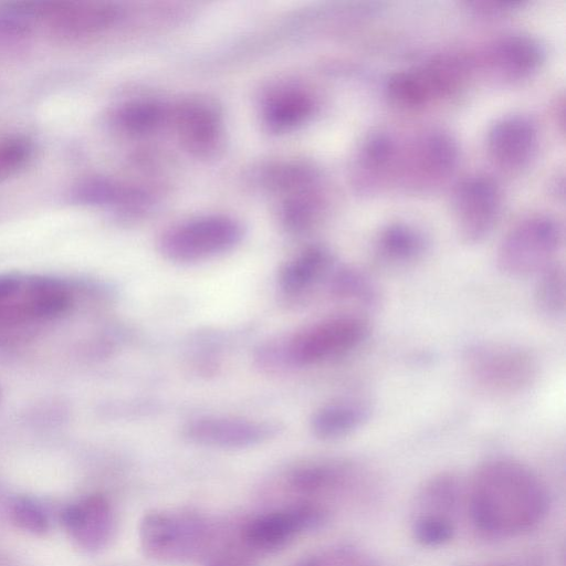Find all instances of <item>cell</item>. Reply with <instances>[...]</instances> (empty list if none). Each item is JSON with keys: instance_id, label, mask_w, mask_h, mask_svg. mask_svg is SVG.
Masks as SVG:
<instances>
[{"instance_id": "cell-8", "label": "cell", "mask_w": 566, "mask_h": 566, "mask_svg": "<svg viewBox=\"0 0 566 566\" xmlns=\"http://www.w3.org/2000/svg\"><path fill=\"white\" fill-rule=\"evenodd\" d=\"M327 510L316 503L294 502L258 514L238 525L243 543L259 556L283 548L300 535L322 526Z\"/></svg>"}, {"instance_id": "cell-10", "label": "cell", "mask_w": 566, "mask_h": 566, "mask_svg": "<svg viewBox=\"0 0 566 566\" xmlns=\"http://www.w3.org/2000/svg\"><path fill=\"white\" fill-rule=\"evenodd\" d=\"M451 202L461 238L468 243H476L484 240L495 227L502 196L492 178L476 175L455 186Z\"/></svg>"}, {"instance_id": "cell-20", "label": "cell", "mask_w": 566, "mask_h": 566, "mask_svg": "<svg viewBox=\"0 0 566 566\" xmlns=\"http://www.w3.org/2000/svg\"><path fill=\"white\" fill-rule=\"evenodd\" d=\"M370 415V403L361 398L332 402L314 413L312 430L321 439H338L361 428Z\"/></svg>"}, {"instance_id": "cell-14", "label": "cell", "mask_w": 566, "mask_h": 566, "mask_svg": "<svg viewBox=\"0 0 566 566\" xmlns=\"http://www.w3.org/2000/svg\"><path fill=\"white\" fill-rule=\"evenodd\" d=\"M537 147V128L524 115L514 114L497 119L486 136L489 156L496 166L510 171L528 166Z\"/></svg>"}, {"instance_id": "cell-26", "label": "cell", "mask_w": 566, "mask_h": 566, "mask_svg": "<svg viewBox=\"0 0 566 566\" xmlns=\"http://www.w3.org/2000/svg\"><path fill=\"white\" fill-rule=\"evenodd\" d=\"M293 566H385L365 552L348 546H334L312 553Z\"/></svg>"}, {"instance_id": "cell-6", "label": "cell", "mask_w": 566, "mask_h": 566, "mask_svg": "<svg viewBox=\"0 0 566 566\" xmlns=\"http://www.w3.org/2000/svg\"><path fill=\"white\" fill-rule=\"evenodd\" d=\"M17 12L31 27L32 23H39L50 35L63 41H76L103 33L120 17V11L112 3L85 1L27 3Z\"/></svg>"}, {"instance_id": "cell-17", "label": "cell", "mask_w": 566, "mask_h": 566, "mask_svg": "<svg viewBox=\"0 0 566 566\" xmlns=\"http://www.w3.org/2000/svg\"><path fill=\"white\" fill-rule=\"evenodd\" d=\"M396 140L386 134H374L361 145L357 155L355 182L364 191H371L395 176L398 155Z\"/></svg>"}, {"instance_id": "cell-5", "label": "cell", "mask_w": 566, "mask_h": 566, "mask_svg": "<svg viewBox=\"0 0 566 566\" xmlns=\"http://www.w3.org/2000/svg\"><path fill=\"white\" fill-rule=\"evenodd\" d=\"M562 228L548 216H533L513 227L501 241L496 264L507 276L536 275L555 262Z\"/></svg>"}, {"instance_id": "cell-29", "label": "cell", "mask_w": 566, "mask_h": 566, "mask_svg": "<svg viewBox=\"0 0 566 566\" xmlns=\"http://www.w3.org/2000/svg\"><path fill=\"white\" fill-rule=\"evenodd\" d=\"M32 146L21 137L0 140V181L17 175L30 161Z\"/></svg>"}, {"instance_id": "cell-3", "label": "cell", "mask_w": 566, "mask_h": 566, "mask_svg": "<svg viewBox=\"0 0 566 566\" xmlns=\"http://www.w3.org/2000/svg\"><path fill=\"white\" fill-rule=\"evenodd\" d=\"M468 375L482 389L501 395L530 388L538 376V361L527 349L502 343H476L463 354Z\"/></svg>"}, {"instance_id": "cell-13", "label": "cell", "mask_w": 566, "mask_h": 566, "mask_svg": "<svg viewBox=\"0 0 566 566\" xmlns=\"http://www.w3.org/2000/svg\"><path fill=\"white\" fill-rule=\"evenodd\" d=\"M545 59L543 44L530 34H509L488 45L481 66L501 81H518L536 72Z\"/></svg>"}, {"instance_id": "cell-16", "label": "cell", "mask_w": 566, "mask_h": 566, "mask_svg": "<svg viewBox=\"0 0 566 566\" xmlns=\"http://www.w3.org/2000/svg\"><path fill=\"white\" fill-rule=\"evenodd\" d=\"M171 116L179 138L189 151L205 155L214 150L221 136V119L210 104L187 101L179 104Z\"/></svg>"}, {"instance_id": "cell-19", "label": "cell", "mask_w": 566, "mask_h": 566, "mask_svg": "<svg viewBox=\"0 0 566 566\" xmlns=\"http://www.w3.org/2000/svg\"><path fill=\"white\" fill-rule=\"evenodd\" d=\"M337 264L323 247H311L290 261L281 273L282 287L292 293H304L318 284L327 290Z\"/></svg>"}, {"instance_id": "cell-12", "label": "cell", "mask_w": 566, "mask_h": 566, "mask_svg": "<svg viewBox=\"0 0 566 566\" xmlns=\"http://www.w3.org/2000/svg\"><path fill=\"white\" fill-rule=\"evenodd\" d=\"M359 476V469L350 462L321 460L298 464L282 476L281 486L287 494L305 497L327 496L347 491Z\"/></svg>"}, {"instance_id": "cell-21", "label": "cell", "mask_w": 566, "mask_h": 566, "mask_svg": "<svg viewBox=\"0 0 566 566\" xmlns=\"http://www.w3.org/2000/svg\"><path fill=\"white\" fill-rule=\"evenodd\" d=\"M427 249V240L417 228L392 223L380 231L375 241V253L389 264H406L418 260Z\"/></svg>"}, {"instance_id": "cell-11", "label": "cell", "mask_w": 566, "mask_h": 566, "mask_svg": "<svg viewBox=\"0 0 566 566\" xmlns=\"http://www.w3.org/2000/svg\"><path fill=\"white\" fill-rule=\"evenodd\" d=\"M61 518L71 538L87 552L102 551L114 538L115 511L102 494H90L71 503L61 513Z\"/></svg>"}, {"instance_id": "cell-25", "label": "cell", "mask_w": 566, "mask_h": 566, "mask_svg": "<svg viewBox=\"0 0 566 566\" xmlns=\"http://www.w3.org/2000/svg\"><path fill=\"white\" fill-rule=\"evenodd\" d=\"M226 531L223 528L218 543L202 560L203 566H259L260 556L243 543L238 525L233 534Z\"/></svg>"}, {"instance_id": "cell-2", "label": "cell", "mask_w": 566, "mask_h": 566, "mask_svg": "<svg viewBox=\"0 0 566 566\" xmlns=\"http://www.w3.org/2000/svg\"><path fill=\"white\" fill-rule=\"evenodd\" d=\"M223 526L190 510L163 509L144 515L139 543L146 556L167 565L202 562L218 543Z\"/></svg>"}, {"instance_id": "cell-30", "label": "cell", "mask_w": 566, "mask_h": 566, "mask_svg": "<svg viewBox=\"0 0 566 566\" xmlns=\"http://www.w3.org/2000/svg\"><path fill=\"white\" fill-rule=\"evenodd\" d=\"M13 523L21 530L32 534H43L50 527L45 511L29 497H19L10 509Z\"/></svg>"}, {"instance_id": "cell-7", "label": "cell", "mask_w": 566, "mask_h": 566, "mask_svg": "<svg viewBox=\"0 0 566 566\" xmlns=\"http://www.w3.org/2000/svg\"><path fill=\"white\" fill-rule=\"evenodd\" d=\"M241 238L242 228L234 219L209 214L172 226L160 238L159 248L172 261L192 262L224 253Z\"/></svg>"}, {"instance_id": "cell-28", "label": "cell", "mask_w": 566, "mask_h": 566, "mask_svg": "<svg viewBox=\"0 0 566 566\" xmlns=\"http://www.w3.org/2000/svg\"><path fill=\"white\" fill-rule=\"evenodd\" d=\"M31 29L19 13L0 15V59L22 53L29 44Z\"/></svg>"}, {"instance_id": "cell-24", "label": "cell", "mask_w": 566, "mask_h": 566, "mask_svg": "<svg viewBox=\"0 0 566 566\" xmlns=\"http://www.w3.org/2000/svg\"><path fill=\"white\" fill-rule=\"evenodd\" d=\"M167 109L151 101L125 104L115 114L116 125L124 132L134 135L156 129L166 118Z\"/></svg>"}, {"instance_id": "cell-1", "label": "cell", "mask_w": 566, "mask_h": 566, "mask_svg": "<svg viewBox=\"0 0 566 566\" xmlns=\"http://www.w3.org/2000/svg\"><path fill=\"white\" fill-rule=\"evenodd\" d=\"M469 507L476 528L494 537H511L535 527L545 516L548 494L525 464L507 458L484 462L471 482Z\"/></svg>"}, {"instance_id": "cell-27", "label": "cell", "mask_w": 566, "mask_h": 566, "mask_svg": "<svg viewBox=\"0 0 566 566\" xmlns=\"http://www.w3.org/2000/svg\"><path fill=\"white\" fill-rule=\"evenodd\" d=\"M455 532L452 517L422 513L412 523L415 538L427 546H439L449 542Z\"/></svg>"}, {"instance_id": "cell-23", "label": "cell", "mask_w": 566, "mask_h": 566, "mask_svg": "<svg viewBox=\"0 0 566 566\" xmlns=\"http://www.w3.org/2000/svg\"><path fill=\"white\" fill-rule=\"evenodd\" d=\"M388 97L401 106H419L436 97L422 67L392 74L386 83Z\"/></svg>"}, {"instance_id": "cell-22", "label": "cell", "mask_w": 566, "mask_h": 566, "mask_svg": "<svg viewBox=\"0 0 566 566\" xmlns=\"http://www.w3.org/2000/svg\"><path fill=\"white\" fill-rule=\"evenodd\" d=\"M534 303L547 318L563 316L566 306V274L556 261L536 274Z\"/></svg>"}, {"instance_id": "cell-15", "label": "cell", "mask_w": 566, "mask_h": 566, "mask_svg": "<svg viewBox=\"0 0 566 566\" xmlns=\"http://www.w3.org/2000/svg\"><path fill=\"white\" fill-rule=\"evenodd\" d=\"M276 431L271 423L237 418L206 417L189 422L185 436L192 442L223 449L256 446Z\"/></svg>"}, {"instance_id": "cell-4", "label": "cell", "mask_w": 566, "mask_h": 566, "mask_svg": "<svg viewBox=\"0 0 566 566\" xmlns=\"http://www.w3.org/2000/svg\"><path fill=\"white\" fill-rule=\"evenodd\" d=\"M370 332L368 319L357 313L338 314L294 334L282 346V359L292 366H312L357 348Z\"/></svg>"}, {"instance_id": "cell-18", "label": "cell", "mask_w": 566, "mask_h": 566, "mask_svg": "<svg viewBox=\"0 0 566 566\" xmlns=\"http://www.w3.org/2000/svg\"><path fill=\"white\" fill-rule=\"evenodd\" d=\"M314 106V101L306 91L295 86L280 87L265 97L262 118L272 132H290L307 122Z\"/></svg>"}, {"instance_id": "cell-9", "label": "cell", "mask_w": 566, "mask_h": 566, "mask_svg": "<svg viewBox=\"0 0 566 566\" xmlns=\"http://www.w3.org/2000/svg\"><path fill=\"white\" fill-rule=\"evenodd\" d=\"M459 160L457 142L442 130H430L415 138L405 149L398 150L396 178L406 187L424 189L447 178Z\"/></svg>"}]
</instances>
